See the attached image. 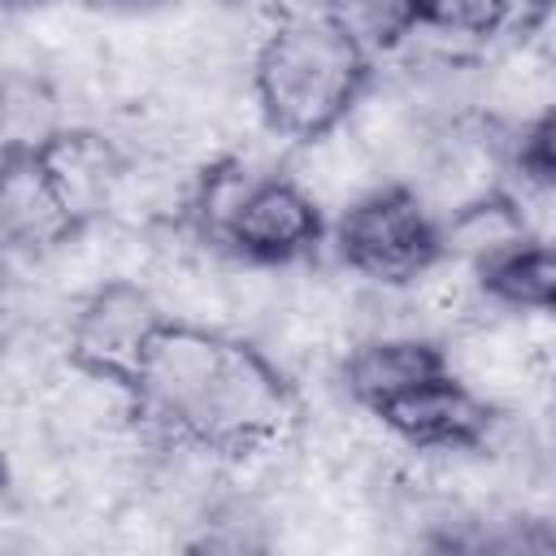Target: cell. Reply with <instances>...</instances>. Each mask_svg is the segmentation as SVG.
<instances>
[{
	"instance_id": "277c9868",
	"label": "cell",
	"mask_w": 556,
	"mask_h": 556,
	"mask_svg": "<svg viewBox=\"0 0 556 556\" xmlns=\"http://www.w3.org/2000/svg\"><path fill=\"white\" fill-rule=\"evenodd\" d=\"M334 252L339 261L387 291H404L426 278L443 261L439 213L413 182H382L339 208L334 222Z\"/></svg>"
},
{
	"instance_id": "8fae6325",
	"label": "cell",
	"mask_w": 556,
	"mask_h": 556,
	"mask_svg": "<svg viewBox=\"0 0 556 556\" xmlns=\"http://www.w3.org/2000/svg\"><path fill=\"white\" fill-rule=\"evenodd\" d=\"M513 22V0H421L408 39H430L443 61H460L465 52L486 48Z\"/></svg>"
},
{
	"instance_id": "8992f818",
	"label": "cell",
	"mask_w": 556,
	"mask_h": 556,
	"mask_svg": "<svg viewBox=\"0 0 556 556\" xmlns=\"http://www.w3.org/2000/svg\"><path fill=\"white\" fill-rule=\"evenodd\" d=\"M382 430L413 452H478L491 439L495 404L473 391L456 369L421 382L378 413Z\"/></svg>"
},
{
	"instance_id": "9a60e30c",
	"label": "cell",
	"mask_w": 556,
	"mask_h": 556,
	"mask_svg": "<svg viewBox=\"0 0 556 556\" xmlns=\"http://www.w3.org/2000/svg\"><path fill=\"white\" fill-rule=\"evenodd\" d=\"M113 9H126V13H152V9H165L169 0H104Z\"/></svg>"
},
{
	"instance_id": "6da1fadb",
	"label": "cell",
	"mask_w": 556,
	"mask_h": 556,
	"mask_svg": "<svg viewBox=\"0 0 556 556\" xmlns=\"http://www.w3.org/2000/svg\"><path fill=\"white\" fill-rule=\"evenodd\" d=\"M130 395L156 430L213 456L269 452L300 417L295 387L256 343L182 317L156 326Z\"/></svg>"
},
{
	"instance_id": "5b68a950",
	"label": "cell",
	"mask_w": 556,
	"mask_h": 556,
	"mask_svg": "<svg viewBox=\"0 0 556 556\" xmlns=\"http://www.w3.org/2000/svg\"><path fill=\"white\" fill-rule=\"evenodd\" d=\"M161 321L165 313L143 282L109 278L74 308L70 339H65L70 365L91 382H113L130 391L143 348Z\"/></svg>"
},
{
	"instance_id": "4fadbf2b",
	"label": "cell",
	"mask_w": 556,
	"mask_h": 556,
	"mask_svg": "<svg viewBox=\"0 0 556 556\" xmlns=\"http://www.w3.org/2000/svg\"><path fill=\"white\" fill-rule=\"evenodd\" d=\"M513 169L530 187L556 191V104L547 113H539L530 126L517 130V139H513Z\"/></svg>"
},
{
	"instance_id": "9c48e42d",
	"label": "cell",
	"mask_w": 556,
	"mask_h": 556,
	"mask_svg": "<svg viewBox=\"0 0 556 556\" xmlns=\"http://www.w3.org/2000/svg\"><path fill=\"white\" fill-rule=\"evenodd\" d=\"M439 239H443V256L482 274L486 265L504 261L508 252H517L521 243L534 239V222L526 213V204L513 191H491L478 195L452 213L439 217Z\"/></svg>"
},
{
	"instance_id": "30bf717a",
	"label": "cell",
	"mask_w": 556,
	"mask_h": 556,
	"mask_svg": "<svg viewBox=\"0 0 556 556\" xmlns=\"http://www.w3.org/2000/svg\"><path fill=\"white\" fill-rule=\"evenodd\" d=\"M478 282H482L486 304H495V308L556 317V243L534 235L504 261L486 265L478 274Z\"/></svg>"
},
{
	"instance_id": "7a4b0ae2",
	"label": "cell",
	"mask_w": 556,
	"mask_h": 556,
	"mask_svg": "<svg viewBox=\"0 0 556 556\" xmlns=\"http://www.w3.org/2000/svg\"><path fill=\"white\" fill-rule=\"evenodd\" d=\"M369 83V43L334 4H300L278 13L248 61L252 104L265 130L291 148L339 130Z\"/></svg>"
},
{
	"instance_id": "5bb4252c",
	"label": "cell",
	"mask_w": 556,
	"mask_h": 556,
	"mask_svg": "<svg viewBox=\"0 0 556 556\" xmlns=\"http://www.w3.org/2000/svg\"><path fill=\"white\" fill-rule=\"evenodd\" d=\"M513 35L556 74V0H526L521 17L513 22Z\"/></svg>"
},
{
	"instance_id": "7c38bea8",
	"label": "cell",
	"mask_w": 556,
	"mask_h": 556,
	"mask_svg": "<svg viewBox=\"0 0 556 556\" xmlns=\"http://www.w3.org/2000/svg\"><path fill=\"white\" fill-rule=\"evenodd\" d=\"M334 9L365 35V43L395 48L413 35L421 0H334Z\"/></svg>"
},
{
	"instance_id": "52a82bcc",
	"label": "cell",
	"mask_w": 556,
	"mask_h": 556,
	"mask_svg": "<svg viewBox=\"0 0 556 556\" xmlns=\"http://www.w3.org/2000/svg\"><path fill=\"white\" fill-rule=\"evenodd\" d=\"M443 369H452L447 348L434 343L430 334H417V330L374 334V339H365V343H356L348 352V361H343V391H348V400L356 408L378 417L382 408H391L395 400H404L421 382L439 378Z\"/></svg>"
},
{
	"instance_id": "ba28073f",
	"label": "cell",
	"mask_w": 556,
	"mask_h": 556,
	"mask_svg": "<svg viewBox=\"0 0 556 556\" xmlns=\"http://www.w3.org/2000/svg\"><path fill=\"white\" fill-rule=\"evenodd\" d=\"M0 226L9 248L17 252H52L65 248L70 239H78L83 230L74 226V217L65 213V204L56 200L48 174L39 169L35 152L13 143L4 148V182H0Z\"/></svg>"
},
{
	"instance_id": "3957f363",
	"label": "cell",
	"mask_w": 556,
	"mask_h": 556,
	"mask_svg": "<svg viewBox=\"0 0 556 556\" xmlns=\"http://www.w3.org/2000/svg\"><path fill=\"white\" fill-rule=\"evenodd\" d=\"M200 239L248 265H291L326 239V208L295 174H252L243 161H213L187 191Z\"/></svg>"
}]
</instances>
